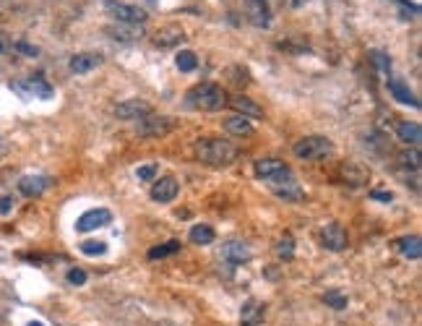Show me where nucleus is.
Here are the masks:
<instances>
[{"label":"nucleus","instance_id":"nucleus-16","mask_svg":"<svg viewBox=\"0 0 422 326\" xmlns=\"http://www.w3.org/2000/svg\"><path fill=\"white\" fill-rule=\"evenodd\" d=\"M222 256L229 261V264H246V261H250V256H253V251L248 248V243H240V240H229L225 248H222Z\"/></svg>","mask_w":422,"mask_h":326},{"label":"nucleus","instance_id":"nucleus-20","mask_svg":"<svg viewBox=\"0 0 422 326\" xmlns=\"http://www.w3.org/2000/svg\"><path fill=\"white\" fill-rule=\"evenodd\" d=\"M107 34L112 40L120 42H136L144 37V27H136V24H123V27H110Z\"/></svg>","mask_w":422,"mask_h":326},{"label":"nucleus","instance_id":"nucleus-24","mask_svg":"<svg viewBox=\"0 0 422 326\" xmlns=\"http://www.w3.org/2000/svg\"><path fill=\"white\" fill-rule=\"evenodd\" d=\"M342 178H344V183H349V186H363L365 180L370 178V172L365 168H360V165H344Z\"/></svg>","mask_w":422,"mask_h":326},{"label":"nucleus","instance_id":"nucleus-19","mask_svg":"<svg viewBox=\"0 0 422 326\" xmlns=\"http://www.w3.org/2000/svg\"><path fill=\"white\" fill-rule=\"evenodd\" d=\"M186 40V31L180 29V27H165V29L157 31V37H154V45L157 47H175L180 42Z\"/></svg>","mask_w":422,"mask_h":326},{"label":"nucleus","instance_id":"nucleus-15","mask_svg":"<svg viewBox=\"0 0 422 326\" xmlns=\"http://www.w3.org/2000/svg\"><path fill=\"white\" fill-rule=\"evenodd\" d=\"M266 318V306L261 300H248L240 311V326H261Z\"/></svg>","mask_w":422,"mask_h":326},{"label":"nucleus","instance_id":"nucleus-22","mask_svg":"<svg viewBox=\"0 0 422 326\" xmlns=\"http://www.w3.org/2000/svg\"><path fill=\"white\" fill-rule=\"evenodd\" d=\"M396 248L402 251V256L412 258V261H417V258H422V243L417 235H409V237H399L396 240Z\"/></svg>","mask_w":422,"mask_h":326},{"label":"nucleus","instance_id":"nucleus-34","mask_svg":"<svg viewBox=\"0 0 422 326\" xmlns=\"http://www.w3.org/2000/svg\"><path fill=\"white\" fill-rule=\"evenodd\" d=\"M68 282H70V285H76V287L86 285V272H84V269H70Z\"/></svg>","mask_w":422,"mask_h":326},{"label":"nucleus","instance_id":"nucleus-26","mask_svg":"<svg viewBox=\"0 0 422 326\" xmlns=\"http://www.w3.org/2000/svg\"><path fill=\"white\" fill-rule=\"evenodd\" d=\"M177 68L183 71V73H190V71H196L198 68V58H196V52H190V50H180L177 52Z\"/></svg>","mask_w":422,"mask_h":326},{"label":"nucleus","instance_id":"nucleus-18","mask_svg":"<svg viewBox=\"0 0 422 326\" xmlns=\"http://www.w3.org/2000/svg\"><path fill=\"white\" fill-rule=\"evenodd\" d=\"M389 91H391V97L396 99V102H402V105H412V108H420V99L414 97L412 89L404 84L402 79H389Z\"/></svg>","mask_w":422,"mask_h":326},{"label":"nucleus","instance_id":"nucleus-4","mask_svg":"<svg viewBox=\"0 0 422 326\" xmlns=\"http://www.w3.org/2000/svg\"><path fill=\"white\" fill-rule=\"evenodd\" d=\"M255 175L261 180H266L269 186H279V183H285V180L292 178V170L287 168L282 159H255Z\"/></svg>","mask_w":422,"mask_h":326},{"label":"nucleus","instance_id":"nucleus-39","mask_svg":"<svg viewBox=\"0 0 422 326\" xmlns=\"http://www.w3.org/2000/svg\"><path fill=\"white\" fill-rule=\"evenodd\" d=\"M154 326H177V324H169V321H159V324H154Z\"/></svg>","mask_w":422,"mask_h":326},{"label":"nucleus","instance_id":"nucleus-29","mask_svg":"<svg viewBox=\"0 0 422 326\" xmlns=\"http://www.w3.org/2000/svg\"><path fill=\"white\" fill-rule=\"evenodd\" d=\"M324 303L329 308H334V311H344V308L349 306V300H347V295H342V292H336V290H329L324 295Z\"/></svg>","mask_w":422,"mask_h":326},{"label":"nucleus","instance_id":"nucleus-9","mask_svg":"<svg viewBox=\"0 0 422 326\" xmlns=\"http://www.w3.org/2000/svg\"><path fill=\"white\" fill-rule=\"evenodd\" d=\"M321 246H324L326 251H334V253L344 251V248L349 246L347 230H344L339 222H331V225H329V228H324V232H321Z\"/></svg>","mask_w":422,"mask_h":326},{"label":"nucleus","instance_id":"nucleus-38","mask_svg":"<svg viewBox=\"0 0 422 326\" xmlns=\"http://www.w3.org/2000/svg\"><path fill=\"white\" fill-rule=\"evenodd\" d=\"M16 47H19L21 52H27V55H29V58H37V52H40V50H37V47H31V45H24V42H19V45H16Z\"/></svg>","mask_w":422,"mask_h":326},{"label":"nucleus","instance_id":"nucleus-25","mask_svg":"<svg viewBox=\"0 0 422 326\" xmlns=\"http://www.w3.org/2000/svg\"><path fill=\"white\" fill-rule=\"evenodd\" d=\"M225 128H227V133H232V136H250V133H253V126H250V120L240 118V115H235V118L227 120Z\"/></svg>","mask_w":422,"mask_h":326},{"label":"nucleus","instance_id":"nucleus-27","mask_svg":"<svg viewBox=\"0 0 422 326\" xmlns=\"http://www.w3.org/2000/svg\"><path fill=\"white\" fill-rule=\"evenodd\" d=\"M177 251H180V240H167V243H162V246L151 248V251H149V258H151V261L167 258V256H172V253H177Z\"/></svg>","mask_w":422,"mask_h":326},{"label":"nucleus","instance_id":"nucleus-2","mask_svg":"<svg viewBox=\"0 0 422 326\" xmlns=\"http://www.w3.org/2000/svg\"><path fill=\"white\" fill-rule=\"evenodd\" d=\"M186 102L193 110H206V112H214V110L227 108V91L222 89L219 84L204 81V84H196L193 89H188Z\"/></svg>","mask_w":422,"mask_h":326},{"label":"nucleus","instance_id":"nucleus-5","mask_svg":"<svg viewBox=\"0 0 422 326\" xmlns=\"http://www.w3.org/2000/svg\"><path fill=\"white\" fill-rule=\"evenodd\" d=\"M110 16H115L120 24H136V27H144L149 19V13L138 6H130V3H120V0H107L105 3Z\"/></svg>","mask_w":422,"mask_h":326},{"label":"nucleus","instance_id":"nucleus-7","mask_svg":"<svg viewBox=\"0 0 422 326\" xmlns=\"http://www.w3.org/2000/svg\"><path fill=\"white\" fill-rule=\"evenodd\" d=\"M10 89L19 91L24 99H27V97L50 99V97H52V87H50V84L42 79V76H29V79H24V81H13V84H10Z\"/></svg>","mask_w":422,"mask_h":326},{"label":"nucleus","instance_id":"nucleus-37","mask_svg":"<svg viewBox=\"0 0 422 326\" xmlns=\"http://www.w3.org/2000/svg\"><path fill=\"white\" fill-rule=\"evenodd\" d=\"M10 209H13V198H10V196L0 198V214H8Z\"/></svg>","mask_w":422,"mask_h":326},{"label":"nucleus","instance_id":"nucleus-14","mask_svg":"<svg viewBox=\"0 0 422 326\" xmlns=\"http://www.w3.org/2000/svg\"><path fill=\"white\" fill-rule=\"evenodd\" d=\"M105 63V58L99 55V52H79V55H73L70 58V71L73 73H79V76H84V73H89V71H94L99 68Z\"/></svg>","mask_w":422,"mask_h":326},{"label":"nucleus","instance_id":"nucleus-10","mask_svg":"<svg viewBox=\"0 0 422 326\" xmlns=\"http://www.w3.org/2000/svg\"><path fill=\"white\" fill-rule=\"evenodd\" d=\"M110 222H112V214H110L107 209H91V212H84L76 222V230L79 232H91V230L97 228H107Z\"/></svg>","mask_w":422,"mask_h":326},{"label":"nucleus","instance_id":"nucleus-35","mask_svg":"<svg viewBox=\"0 0 422 326\" xmlns=\"http://www.w3.org/2000/svg\"><path fill=\"white\" fill-rule=\"evenodd\" d=\"M232 73H235V76H232V81H235V84H243V87H246L248 81H250V79H248V71L246 68H235Z\"/></svg>","mask_w":422,"mask_h":326},{"label":"nucleus","instance_id":"nucleus-11","mask_svg":"<svg viewBox=\"0 0 422 326\" xmlns=\"http://www.w3.org/2000/svg\"><path fill=\"white\" fill-rule=\"evenodd\" d=\"M151 115V105L144 102V99H126L115 108V118L120 120H136V118H146Z\"/></svg>","mask_w":422,"mask_h":326},{"label":"nucleus","instance_id":"nucleus-30","mask_svg":"<svg viewBox=\"0 0 422 326\" xmlns=\"http://www.w3.org/2000/svg\"><path fill=\"white\" fill-rule=\"evenodd\" d=\"M276 253H279V258H285V261H289V258L295 256V240H292V235H285L279 240Z\"/></svg>","mask_w":422,"mask_h":326},{"label":"nucleus","instance_id":"nucleus-17","mask_svg":"<svg viewBox=\"0 0 422 326\" xmlns=\"http://www.w3.org/2000/svg\"><path fill=\"white\" fill-rule=\"evenodd\" d=\"M50 186V178H42V175H27V178L19 180V191L27 198H37L42 196Z\"/></svg>","mask_w":422,"mask_h":326},{"label":"nucleus","instance_id":"nucleus-21","mask_svg":"<svg viewBox=\"0 0 422 326\" xmlns=\"http://www.w3.org/2000/svg\"><path fill=\"white\" fill-rule=\"evenodd\" d=\"M396 136L404 141V144H409V147H417L422 141V128H420V123H399L396 126Z\"/></svg>","mask_w":422,"mask_h":326},{"label":"nucleus","instance_id":"nucleus-1","mask_svg":"<svg viewBox=\"0 0 422 326\" xmlns=\"http://www.w3.org/2000/svg\"><path fill=\"white\" fill-rule=\"evenodd\" d=\"M237 147L229 144L227 139H216V136H209V139H201L196 144V157L198 162H204L209 168H227L237 159Z\"/></svg>","mask_w":422,"mask_h":326},{"label":"nucleus","instance_id":"nucleus-40","mask_svg":"<svg viewBox=\"0 0 422 326\" xmlns=\"http://www.w3.org/2000/svg\"><path fill=\"white\" fill-rule=\"evenodd\" d=\"M3 52H6V42H0V55H3Z\"/></svg>","mask_w":422,"mask_h":326},{"label":"nucleus","instance_id":"nucleus-6","mask_svg":"<svg viewBox=\"0 0 422 326\" xmlns=\"http://www.w3.org/2000/svg\"><path fill=\"white\" fill-rule=\"evenodd\" d=\"M175 126H177L175 118H167V115H146L144 123L138 126V136H144V139H162V136L172 133Z\"/></svg>","mask_w":422,"mask_h":326},{"label":"nucleus","instance_id":"nucleus-13","mask_svg":"<svg viewBox=\"0 0 422 326\" xmlns=\"http://www.w3.org/2000/svg\"><path fill=\"white\" fill-rule=\"evenodd\" d=\"M246 13L253 27H269L271 24V6L264 0H246Z\"/></svg>","mask_w":422,"mask_h":326},{"label":"nucleus","instance_id":"nucleus-3","mask_svg":"<svg viewBox=\"0 0 422 326\" xmlns=\"http://www.w3.org/2000/svg\"><path fill=\"white\" fill-rule=\"evenodd\" d=\"M295 157L305 159V162H321V159L331 157L334 154V144L326 136H305L295 144Z\"/></svg>","mask_w":422,"mask_h":326},{"label":"nucleus","instance_id":"nucleus-8","mask_svg":"<svg viewBox=\"0 0 422 326\" xmlns=\"http://www.w3.org/2000/svg\"><path fill=\"white\" fill-rule=\"evenodd\" d=\"M227 105L235 110L240 118H248V120H264L266 112L264 108L258 105V102H253L250 97H246V94H235V97L227 99Z\"/></svg>","mask_w":422,"mask_h":326},{"label":"nucleus","instance_id":"nucleus-32","mask_svg":"<svg viewBox=\"0 0 422 326\" xmlns=\"http://www.w3.org/2000/svg\"><path fill=\"white\" fill-rule=\"evenodd\" d=\"M107 251V246L102 243V240H86V243H81V253H86V256H102Z\"/></svg>","mask_w":422,"mask_h":326},{"label":"nucleus","instance_id":"nucleus-23","mask_svg":"<svg viewBox=\"0 0 422 326\" xmlns=\"http://www.w3.org/2000/svg\"><path fill=\"white\" fill-rule=\"evenodd\" d=\"M188 237H190V243H196V246H211L216 232L214 228H209V225H193L190 232H188Z\"/></svg>","mask_w":422,"mask_h":326},{"label":"nucleus","instance_id":"nucleus-33","mask_svg":"<svg viewBox=\"0 0 422 326\" xmlns=\"http://www.w3.org/2000/svg\"><path fill=\"white\" fill-rule=\"evenodd\" d=\"M157 165H141V168L136 170L138 180H157Z\"/></svg>","mask_w":422,"mask_h":326},{"label":"nucleus","instance_id":"nucleus-42","mask_svg":"<svg viewBox=\"0 0 422 326\" xmlns=\"http://www.w3.org/2000/svg\"><path fill=\"white\" fill-rule=\"evenodd\" d=\"M264 3H269V6H271V3H276V0H264Z\"/></svg>","mask_w":422,"mask_h":326},{"label":"nucleus","instance_id":"nucleus-41","mask_svg":"<svg viewBox=\"0 0 422 326\" xmlns=\"http://www.w3.org/2000/svg\"><path fill=\"white\" fill-rule=\"evenodd\" d=\"M29 326H42V324H40V321H31V324H29Z\"/></svg>","mask_w":422,"mask_h":326},{"label":"nucleus","instance_id":"nucleus-12","mask_svg":"<svg viewBox=\"0 0 422 326\" xmlns=\"http://www.w3.org/2000/svg\"><path fill=\"white\" fill-rule=\"evenodd\" d=\"M177 193H180V183H177L172 175L154 180V186H151V198H154L157 204H169V201H175Z\"/></svg>","mask_w":422,"mask_h":326},{"label":"nucleus","instance_id":"nucleus-31","mask_svg":"<svg viewBox=\"0 0 422 326\" xmlns=\"http://www.w3.org/2000/svg\"><path fill=\"white\" fill-rule=\"evenodd\" d=\"M399 159H402V165L404 168H412L414 172H417V170H420V151H417V149H407V151H402V154H399Z\"/></svg>","mask_w":422,"mask_h":326},{"label":"nucleus","instance_id":"nucleus-36","mask_svg":"<svg viewBox=\"0 0 422 326\" xmlns=\"http://www.w3.org/2000/svg\"><path fill=\"white\" fill-rule=\"evenodd\" d=\"M370 198L381 201V204H391V201H393V196H391V193H386V191H373V193H370Z\"/></svg>","mask_w":422,"mask_h":326},{"label":"nucleus","instance_id":"nucleus-28","mask_svg":"<svg viewBox=\"0 0 422 326\" xmlns=\"http://www.w3.org/2000/svg\"><path fill=\"white\" fill-rule=\"evenodd\" d=\"M368 55H370V63H373V66L381 71V73H386V76L391 73V58H389L386 52H381V50H370Z\"/></svg>","mask_w":422,"mask_h":326}]
</instances>
